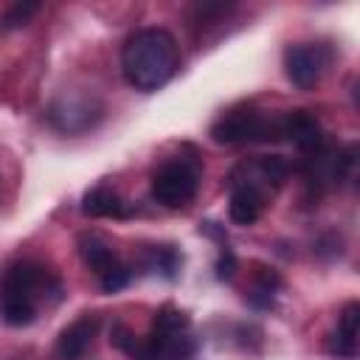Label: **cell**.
<instances>
[{"label": "cell", "instance_id": "cell-1", "mask_svg": "<svg viewBox=\"0 0 360 360\" xmlns=\"http://www.w3.org/2000/svg\"><path fill=\"white\" fill-rule=\"evenodd\" d=\"M180 68L177 39L166 28H141L127 37L121 48V70L124 79L135 90H158L163 87Z\"/></svg>", "mask_w": 360, "mask_h": 360}, {"label": "cell", "instance_id": "cell-2", "mask_svg": "<svg viewBox=\"0 0 360 360\" xmlns=\"http://www.w3.org/2000/svg\"><path fill=\"white\" fill-rule=\"evenodd\" d=\"M48 284H56L51 273L37 262H17L6 270L0 281V318L8 326H28L37 318L39 301L48 292Z\"/></svg>", "mask_w": 360, "mask_h": 360}, {"label": "cell", "instance_id": "cell-3", "mask_svg": "<svg viewBox=\"0 0 360 360\" xmlns=\"http://www.w3.org/2000/svg\"><path fill=\"white\" fill-rule=\"evenodd\" d=\"M211 138L217 143H228V146L278 141L281 138V115L262 112V110H253V107L231 110V112H225L214 121Z\"/></svg>", "mask_w": 360, "mask_h": 360}, {"label": "cell", "instance_id": "cell-4", "mask_svg": "<svg viewBox=\"0 0 360 360\" xmlns=\"http://www.w3.org/2000/svg\"><path fill=\"white\" fill-rule=\"evenodd\" d=\"M115 343L127 349L132 360H188L194 352V340L188 338V329H163L155 323L149 335L138 340L132 335H124L115 338Z\"/></svg>", "mask_w": 360, "mask_h": 360}, {"label": "cell", "instance_id": "cell-5", "mask_svg": "<svg viewBox=\"0 0 360 360\" xmlns=\"http://www.w3.org/2000/svg\"><path fill=\"white\" fill-rule=\"evenodd\" d=\"M200 186V172L188 160H169L152 174V197L166 208L186 205Z\"/></svg>", "mask_w": 360, "mask_h": 360}, {"label": "cell", "instance_id": "cell-6", "mask_svg": "<svg viewBox=\"0 0 360 360\" xmlns=\"http://www.w3.org/2000/svg\"><path fill=\"white\" fill-rule=\"evenodd\" d=\"M79 250H82L84 264L98 276V281H101V287L107 292H118L121 287L129 284V267L112 253V248L101 236L84 233L79 239Z\"/></svg>", "mask_w": 360, "mask_h": 360}, {"label": "cell", "instance_id": "cell-7", "mask_svg": "<svg viewBox=\"0 0 360 360\" xmlns=\"http://www.w3.org/2000/svg\"><path fill=\"white\" fill-rule=\"evenodd\" d=\"M326 65H329V51L323 45H307V42L304 45H290L287 53H284L287 79L301 90L312 87L321 79Z\"/></svg>", "mask_w": 360, "mask_h": 360}, {"label": "cell", "instance_id": "cell-8", "mask_svg": "<svg viewBox=\"0 0 360 360\" xmlns=\"http://www.w3.org/2000/svg\"><path fill=\"white\" fill-rule=\"evenodd\" d=\"M281 138L292 141L304 155H312L315 149H321L326 143L318 118L309 115L307 110H292V112L281 115Z\"/></svg>", "mask_w": 360, "mask_h": 360}, {"label": "cell", "instance_id": "cell-9", "mask_svg": "<svg viewBox=\"0 0 360 360\" xmlns=\"http://www.w3.org/2000/svg\"><path fill=\"white\" fill-rule=\"evenodd\" d=\"M357 335H360V304L349 301L338 318L335 332L326 340L329 354H335L340 360H354L357 357Z\"/></svg>", "mask_w": 360, "mask_h": 360}, {"label": "cell", "instance_id": "cell-10", "mask_svg": "<svg viewBox=\"0 0 360 360\" xmlns=\"http://www.w3.org/2000/svg\"><path fill=\"white\" fill-rule=\"evenodd\" d=\"M264 200H267V194L259 191L256 186L231 180V202H228V217H231V222H236V225H253V222L262 217Z\"/></svg>", "mask_w": 360, "mask_h": 360}, {"label": "cell", "instance_id": "cell-11", "mask_svg": "<svg viewBox=\"0 0 360 360\" xmlns=\"http://www.w3.org/2000/svg\"><path fill=\"white\" fill-rule=\"evenodd\" d=\"M96 329H98V318H90V315H84V318L73 321L70 326H65L59 340H56V357L59 360H79L90 349Z\"/></svg>", "mask_w": 360, "mask_h": 360}, {"label": "cell", "instance_id": "cell-12", "mask_svg": "<svg viewBox=\"0 0 360 360\" xmlns=\"http://www.w3.org/2000/svg\"><path fill=\"white\" fill-rule=\"evenodd\" d=\"M82 211H84L87 217H115V219L132 214V208H129L112 188H104V186H98V188H93V191L84 194Z\"/></svg>", "mask_w": 360, "mask_h": 360}, {"label": "cell", "instance_id": "cell-13", "mask_svg": "<svg viewBox=\"0 0 360 360\" xmlns=\"http://www.w3.org/2000/svg\"><path fill=\"white\" fill-rule=\"evenodd\" d=\"M37 11H39V3H14L11 8H6L0 14V31H11V28L25 25Z\"/></svg>", "mask_w": 360, "mask_h": 360}, {"label": "cell", "instance_id": "cell-14", "mask_svg": "<svg viewBox=\"0 0 360 360\" xmlns=\"http://www.w3.org/2000/svg\"><path fill=\"white\" fill-rule=\"evenodd\" d=\"M233 270H236V256L225 248L222 256H219V262H217V276H219V278H231Z\"/></svg>", "mask_w": 360, "mask_h": 360}]
</instances>
